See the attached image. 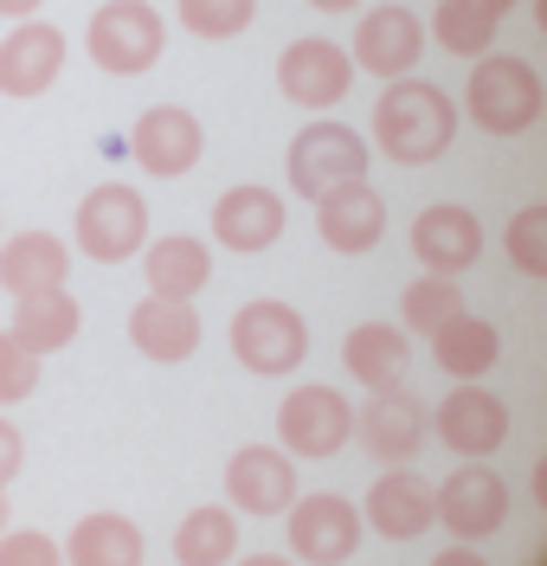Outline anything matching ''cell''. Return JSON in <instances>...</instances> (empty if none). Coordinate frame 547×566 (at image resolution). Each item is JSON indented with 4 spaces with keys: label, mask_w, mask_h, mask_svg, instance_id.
Returning a JSON list of instances; mask_svg holds the SVG:
<instances>
[{
    "label": "cell",
    "mask_w": 547,
    "mask_h": 566,
    "mask_svg": "<svg viewBox=\"0 0 547 566\" xmlns=\"http://www.w3.org/2000/svg\"><path fill=\"white\" fill-rule=\"evenodd\" d=\"M296 458L284 444H239L225 458V509L232 515H291L296 509Z\"/></svg>",
    "instance_id": "7"
},
{
    "label": "cell",
    "mask_w": 547,
    "mask_h": 566,
    "mask_svg": "<svg viewBox=\"0 0 547 566\" xmlns=\"http://www.w3.org/2000/svg\"><path fill=\"white\" fill-rule=\"evenodd\" d=\"M355 438H361L367 458H380L387 470H400L425 451V438H432V412H425V399L419 392H367V406L355 412Z\"/></svg>",
    "instance_id": "8"
},
{
    "label": "cell",
    "mask_w": 547,
    "mask_h": 566,
    "mask_svg": "<svg viewBox=\"0 0 547 566\" xmlns=\"http://www.w3.org/2000/svg\"><path fill=\"white\" fill-rule=\"evenodd\" d=\"M309 7H323V13H348V7H361V0H309Z\"/></svg>",
    "instance_id": "41"
},
{
    "label": "cell",
    "mask_w": 547,
    "mask_h": 566,
    "mask_svg": "<svg viewBox=\"0 0 547 566\" xmlns=\"http://www.w3.org/2000/svg\"><path fill=\"white\" fill-rule=\"evenodd\" d=\"M168 45V20L148 7V0H104L84 27V52L91 65L109 77H143Z\"/></svg>",
    "instance_id": "6"
},
{
    "label": "cell",
    "mask_w": 547,
    "mask_h": 566,
    "mask_svg": "<svg viewBox=\"0 0 547 566\" xmlns=\"http://www.w3.org/2000/svg\"><path fill=\"white\" fill-rule=\"evenodd\" d=\"M367 161H374V142L355 136L348 123H309L291 136V155H284V180H291L296 200H328L335 187H355L367 180Z\"/></svg>",
    "instance_id": "3"
},
{
    "label": "cell",
    "mask_w": 547,
    "mask_h": 566,
    "mask_svg": "<svg viewBox=\"0 0 547 566\" xmlns=\"http://www.w3.org/2000/svg\"><path fill=\"white\" fill-rule=\"evenodd\" d=\"M412 258L425 264V277H464L476 258H483V219L471 207H425L412 219Z\"/></svg>",
    "instance_id": "17"
},
{
    "label": "cell",
    "mask_w": 547,
    "mask_h": 566,
    "mask_svg": "<svg viewBox=\"0 0 547 566\" xmlns=\"http://www.w3.org/2000/svg\"><path fill=\"white\" fill-rule=\"evenodd\" d=\"M316 232H323L328 251H341V258H361L387 239V200L355 180V187H335L328 200H316Z\"/></svg>",
    "instance_id": "20"
},
{
    "label": "cell",
    "mask_w": 547,
    "mask_h": 566,
    "mask_svg": "<svg viewBox=\"0 0 547 566\" xmlns=\"http://www.w3.org/2000/svg\"><path fill=\"white\" fill-rule=\"evenodd\" d=\"M406 360H412V342H406V328H393V322H361V328L341 342V367H348V380L367 387V392L406 387Z\"/></svg>",
    "instance_id": "24"
},
{
    "label": "cell",
    "mask_w": 547,
    "mask_h": 566,
    "mask_svg": "<svg viewBox=\"0 0 547 566\" xmlns=\"http://www.w3.org/2000/svg\"><path fill=\"white\" fill-rule=\"evenodd\" d=\"M509 13H515V0H438L432 39L444 52H457V59H483Z\"/></svg>",
    "instance_id": "28"
},
{
    "label": "cell",
    "mask_w": 547,
    "mask_h": 566,
    "mask_svg": "<svg viewBox=\"0 0 547 566\" xmlns=\"http://www.w3.org/2000/svg\"><path fill=\"white\" fill-rule=\"evenodd\" d=\"M33 392H39V354L13 328H0V406H20Z\"/></svg>",
    "instance_id": "33"
},
{
    "label": "cell",
    "mask_w": 547,
    "mask_h": 566,
    "mask_svg": "<svg viewBox=\"0 0 547 566\" xmlns=\"http://www.w3.org/2000/svg\"><path fill=\"white\" fill-rule=\"evenodd\" d=\"M438 522L457 534L464 547H471V541H490V534L509 522V483H503L490 463H464V470L444 476V490H438Z\"/></svg>",
    "instance_id": "16"
},
{
    "label": "cell",
    "mask_w": 547,
    "mask_h": 566,
    "mask_svg": "<svg viewBox=\"0 0 547 566\" xmlns=\"http://www.w3.org/2000/svg\"><path fill=\"white\" fill-rule=\"evenodd\" d=\"M451 142H457V104H451L438 84L400 77V84L380 91V104H374V148H380L387 161L425 168V161H438Z\"/></svg>",
    "instance_id": "1"
},
{
    "label": "cell",
    "mask_w": 547,
    "mask_h": 566,
    "mask_svg": "<svg viewBox=\"0 0 547 566\" xmlns=\"http://www.w3.org/2000/svg\"><path fill=\"white\" fill-rule=\"evenodd\" d=\"M464 316V290H457V277H419V283H406V296H400V328L406 335H444L451 322Z\"/></svg>",
    "instance_id": "30"
},
{
    "label": "cell",
    "mask_w": 547,
    "mask_h": 566,
    "mask_svg": "<svg viewBox=\"0 0 547 566\" xmlns=\"http://www.w3.org/2000/svg\"><path fill=\"white\" fill-rule=\"evenodd\" d=\"M0 534H13V495L0 490Z\"/></svg>",
    "instance_id": "39"
},
{
    "label": "cell",
    "mask_w": 547,
    "mask_h": 566,
    "mask_svg": "<svg viewBox=\"0 0 547 566\" xmlns=\"http://www.w3.org/2000/svg\"><path fill=\"white\" fill-rule=\"evenodd\" d=\"M284 193L277 187H252V180H239V187H225L213 200V239L225 251H239V258H257V251H271L284 239Z\"/></svg>",
    "instance_id": "15"
},
{
    "label": "cell",
    "mask_w": 547,
    "mask_h": 566,
    "mask_svg": "<svg viewBox=\"0 0 547 566\" xmlns=\"http://www.w3.org/2000/svg\"><path fill=\"white\" fill-rule=\"evenodd\" d=\"M148 541L129 515L97 509V515H77V528L65 534V566H143Z\"/></svg>",
    "instance_id": "25"
},
{
    "label": "cell",
    "mask_w": 547,
    "mask_h": 566,
    "mask_svg": "<svg viewBox=\"0 0 547 566\" xmlns=\"http://www.w3.org/2000/svg\"><path fill=\"white\" fill-rule=\"evenodd\" d=\"M277 91L303 109H335L355 91V52H341L323 33L296 39V45H284V59H277Z\"/></svg>",
    "instance_id": "10"
},
{
    "label": "cell",
    "mask_w": 547,
    "mask_h": 566,
    "mask_svg": "<svg viewBox=\"0 0 547 566\" xmlns=\"http://www.w3.org/2000/svg\"><path fill=\"white\" fill-rule=\"evenodd\" d=\"M72 239L91 264H129L136 251H148V200L129 180H104L77 200Z\"/></svg>",
    "instance_id": "4"
},
{
    "label": "cell",
    "mask_w": 547,
    "mask_h": 566,
    "mask_svg": "<svg viewBox=\"0 0 547 566\" xmlns=\"http://www.w3.org/2000/svg\"><path fill=\"white\" fill-rule=\"evenodd\" d=\"M20 463H27V438H20V424L0 412V490L20 476Z\"/></svg>",
    "instance_id": "35"
},
{
    "label": "cell",
    "mask_w": 547,
    "mask_h": 566,
    "mask_svg": "<svg viewBox=\"0 0 547 566\" xmlns=\"http://www.w3.org/2000/svg\"><path fill=\"white\" fill-rule=\"evenodd\" d=\"M464 109H471V123L483 136H528L547 109V91H541V77H535L528 59L483 52L471 71V84H464Z\"/></svg>",
    "instance_id": "2"
},
{
    "label": "cell",
    "mask_w": 547,
    "mask_h": 566,
    "mask_svg": "<svg viewBox=\"0 0 547 566\" xmlns=\"http://www.w3.org/2000/svg\"><path fill=\"white\" fill-rule=\"evenodd\" d=\"M0 566H65V547L39 528H13L0 534Z\"/></svg>",
    "instance_id": "34"
},
{
    "label": "cell",
    "mask_w": 547,
    "mask_h": 566,
    "mask_svg": "<svg viewBox=\"0 0 547 566\" xmlns=\"http://www.w3.org/2000/svg\"><path fill=\"white\" fill-rule=\"evenodd\" d=\"M361 528H367V515L348 502V495H296V509H291V554L296 560H309V566H341V560H355V547H361Z\"/></svg>",
    "instance_id": "9"
},
{
    "label": "cell",
    "mask_w": 547,
    "mask_h": 566,
    "mask_svg": "<svg viewBox=\"0 0 547 566\" xmlns=\"http://www.w3.org/2000/svg\"><path fill=\"white\" fill-rule=\"evenodd\" d=\"M432 566H490V560H483L476 547H444V554H438Z\"/></svg>",
    "instance_id": "36"
},
{
    "label": "cell",
    "mask_w": 547,
    "mask_h": 566,
    "mask_svg": "<svg viewBox=\"0 0 547 566\" xmlns=\"http://www.w3.org/2000/svg\"><path fill=\"white\" fill-rule=\"evenodd\" d=\"M175 13L193 39H239L257 20V0H175Z\"/></svg>",
    "instance_id": "31"
},
{
    "label": "cell",
    "mask_w": 547,
    "mask_h": 566,
    "mask_svg": "<svg viewBox=\"0 0 547 566\" xmlns=\"http://www.w3.org/2000/svg\"><path fill=\"white\" fill-rule=\"evenodd\" d=\"M232 360L257 374V380H284L309 360V322L296 316L291 303L277 296H252L239 316H232Z\"/></svg>",
    "instance_id": "5"
},
{
    "label": "cell",
    "mask_w": 547,
    "mask_h": 566,
    "mask_svg": "<svg viewBox=\"0 0 547 566\" xmlns=\"http://www.w3.org/2000/svg\"><path fill=\"white\" fill-rule=\"evenodd\" d=\"M129 342H136L143 360H161V367L193 360V348H200V310L175 303V296H143L129 310Z\"/></svg>",
    "instance_id": "22"
},
{
    "label": "cell",
    "mask_w": 547,
    "mask_h": 566,
    "mask_svg": "<svg viewBox=\"0 0 547 566\" xmlns=\"http://www.w3.org/2000/svg\"><path fill=\"white\" fill-rule=\"evenodd\" d=\"M535 20H541V33H547V0H535Z\"/></svg>",
    "instance_id": "42"
},
{
    "label": "cell",
    "mask_w": 547,
    "mask_h": 566,
    "mask_svg": "<svg viewBox=\"0 0 547 566\" xmlns=\"http://www.w3.org/2000/svg\"><path fill=\"white\" fill-rule=\"evenodd\" d=\"M432 431L444 451H457L464 463H483L490 451H503V438H509V406L490 387H457V392H444V406L432 412Z\"/></svg>",
    "instance_id": "14"
},
{
    "label": "cell",
    "mask_w": 547,
    "mask_h": 566,
    "mask_svg": "<svg viewBox=\"0 0 547 566\" xmlns=\"http://www.w3.org/2000/svg\"><path fill=\"white\" fill-rule=\"evenodd\" d=\"M239 566H296V560H291V554H245Z\"/></svg>",
    "instance_id": "38"
},
{
    "label": "cell",
    "mask_w": 547,
    "mask_h": 566,
    "mask_svg": "<svg viewBox=\"0 0 547 566\" xmlns=\"http://www.w3.org/2000/svg\"><path fill=\"white\" fill-rule=\"evenodd\" d=\"M39 7H45V0H0L7 20H39Z\"/></svg>",
    "instance_id": "37"
},
{
    "label": "cell",
    "mask_w": 547,
    "mask_h": 566,
    "mask_svg": "<svg viewBox=\"0 0 547 566\" xmlns=\"http://www.w3.org/2000/svg\"><path fill=\"white\" fill-rule=\"evenodd\" d=\"M65 71V33L52 20H20L0 39V97H45Z\"/></svg>",
    "instance_id": "18"
},
{
    "label": "cell",
    "mask_w": 547,
    "mask_h": 566,
    "mask_svg": "<svg viewBox=\"0 0 547 566\" xmlns=\"http://www.w3.org/2000/svg\"><path fill=\"white\" fill-rule=\"evenodd\" d=\"M503 251H509V264L522 271V277L547 283V200H535V207L515 212L509 232H503Z\"/></svg>",
    "instance_id": "32"
},
{
    "label": "cell",
    "mask_w": 547,
    "mask_h": 566,
    "mask_svg": "<svg viewBox=\"0 0 547 566\" xmlns=\"http://www.w3.org/2000/svg\"><path fill=\"white\" fill-rule=\"evenodd\" d=\"M77 328H84V310H77L72 290H45V296H20L13 303V335L45 360V354L72 348Z\"/></svg>",
    "instance_id": "27"
},
{
    "label": "cell",
    "mask_w": 547,
    "mask_h": 566,
    "mask_svg": "<svg viewBox=\"0 0 547 566\" xmlns=\"http://www.w3.org/2000/svg\"><path fill=\"white\" fill-rule=\"evenodd\" d=\"M72 277V245L52 239V232H20V239H0V290L20 303V296H45V290H65Z\"/></svg>",
    "instance_id": "21"
},
{
    "label": "cell",
    "mask_w": 547,
    "mask_h": 566,
    "mask_svg": "<svg viewBox=\"0 0 547 566\" xmlns=\"http://www.w3.org/2000/svg\"><path fill=\"white\" fill-rule=\"evenodd\" d=\"M143 277H148V296H175V303H193V296L213 283V245H207V239H193V232L148 239V251H143Z\"/></svg>",
    "instance_id": "23"
},
{
    "label": "cell",
    "mask_w": 547,
    "mask_h": 566,
    "mask_svg": "<svg viewBox=\"0 0 547 566\" xmlns=\"http://www.w3.org/2000/svg\"><path fill=\"white\" fill-rule=\"evenodd\" d=\"M129 155H136V168L155 180H181L200 155H207V129H200V116L187 104H155L136 116V129H129Z\"/></svg>",
    "instance_id": "13"
},
{
    "label": "cell",
    "mask_w": 547,
    "mask_h": 566,
    "mask_svg": "<svg viewBox=\"0 0 547 566\" xmlns=\"http://www.w3.org/2000/svg\"><path fill=\"white\" fill-rule=\"evenodd\" d=\"M535 502H541V509H547V458L535 463Z\"/></svg>",
    "instance_id": "40"
},
{
    "label": "cell",
    "mask_w": 547,
    "mask_h": 566,
    "mask_svg": "<svg viewBox=\"0 0 547 566\" xmlns=\"http://www.w3.org/2000/svg\"><path fill=\"white\" fill-rule=\"evenodd\" d=\"M232 547H239V515L225 502L187 509V522L175 528V566H232Z\"/></svg>",
    "instance_id": "29"
},
{
    "label": "cell",
    "mask_w": 547,
    "mask_h": 566,
    "mask_svg": "<svg viewBox=\"0 0 547 566\" xmlns=\"http://www.w3.org/2000/svg\"><path fill=\"white\" fill-rule=\"evenodd\" d=\"M355 438V406L335 387H296L277 406V444H291V458H335Z\"/></svg>",
    "instance_id": "11"
},
{
    "label": "cell",
    "mask_w": 547,
    "mask_h": 566,
    "mask_svg": "<svg viewBox=\"0 0 547 566\" xmlns=\"http://www.w3.org/2000/svg\"><path fill=\"white\" fill-rule=\"evenodd\" d=\"M432 354H438V367H444L457 387H483V374L503 360V335H496V322H483V316L464 310L444 335H432Z\"/></svg>",
    "instance_id": "26"
},
{
    "label": "cell",
    "mask_w": 547,
    "mask_h": 566,
    "mask_svg": "<svg viewBox=\"0 0 547 566\" xmlns=\"http://www.w3.org/2000/svg\"><path fill=\"white\" fill-rule=\"evenodd\" d=\"M367 528L387 541H419L438 528V483H425L412 463L380 470V483L367 490Z\"/></svg>",
    "instance_id": "19"
},
{
    "label": "cell",
    "mask_w": 547,
    "mask_h": 566,
    "mask_svg": "<svg viewBox=\"0 0 547 566\" xmlns=\"http://www.w3.org/2000/svg\"><path fill=\"white\" fill-rule=\"evenodd\" d=\"M425 20L412 13V7H374L361 13V27H355V71L367 77H380V84H400L419 71L425 59Z\"/></svg>",
    "instance_id": "12"
}]
</instances>
